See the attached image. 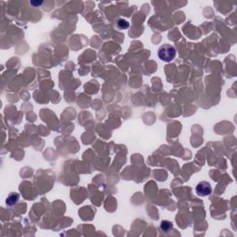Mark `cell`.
Returning a JSON list of instances; mask_svg holds the SVG:
<instances>
[{
	"instance_id": "obj_1",
	"label": "cell",
	"mask_w": 237,
	"mask_h": 237,
	"mask_svg": "<svg viewBox=\"0 0 237 237\" xmlns=\"http://www.w3.org/2000/svg\"><path fill=\"white\" fill-rule=\"evenodd\" d=\"M158 55L161 60L170 62V61L173 60L174 58L176 57V49L173 45H171L170 44H165L159 48Z\"/></svg>"
},
{
	"instance_id": "obj_2",
	"label": "cell",
	"mask_w": 237,
	"mask_h": 237,
	"mask_svg": "<svg viewBox=\"0 0 237 237\" xmlns=\"http://www.w3.org/2000/svg\"><path fill=\"white\" fill-rule=\"evenodd\" d=\"M196 191H197V194L198 196H200V197H207V196H209L211 194L212 187H211L209 182L203 181V182H200L197 185Z\"/></svg>"
},
{
	"instance_id": "obj_3",
	"label": "cell",
	"mask_w": 237,
	"mask_h": 237,
	"mask_svg": "<svg viewBox=\"0 0 237 237\" xmlns=\"http://www.w3.org/2000/svg\"><path fill=\"white\" fill-rule=\"evenodd\" d=\"M19 198H20V196L17 193H10L9 195V197H7L6 203L8 206H14L15 204H17Z\"/></svg>"
},
{
	"instance_id": "obj_4",
	"label": "cell",
	"mask_w": 237,
	"mask_h": 237,
	"mask_svg": "<svg viewBox=\"0 0 237 237\" xmlns=\"http://www.w3.org/2000/svg\"><path fill=\"white\" fill-rule=\"evenodd\" d=\"M160 228H161L165 232H167V231H169L172 228V224H171V222H170V221H168V220H163V221L161 222V224H160Z\"/></svg>"
},
{
	"instance_id": "obj_5",
	"label": "cell",
	"mask_w": 237,
	"mask_h": 237,
	"mask_svg": "<svg viewBox=\"0 0 237 237\" xmlns=\"http://www.w3.org/2000/svg\"><path fill=\"white\" fill-rule=\"evenodd\" d=\"M118 26L120 28V29H125V28H128L129 27V22L124 21V20H120L118 21Z\"/></svg>"
},
{
	"instance_id": "obj_6",
	"label": "cell",
	"mask_w": 237,
	"mask_h": 237,
	"mask_svg": "<svg viewBox=\"0 0 237 237\" xmlns=\"http://www.w3.org/2000/svg\"><path fill=\"white\" fill-rule=\"evenodd\" d=\"M42 3H43L42 1H41V2H33V1H32V2H31V4H32V5H35V6H39V5H41Z\"/></svg>"
}]
</instances>
